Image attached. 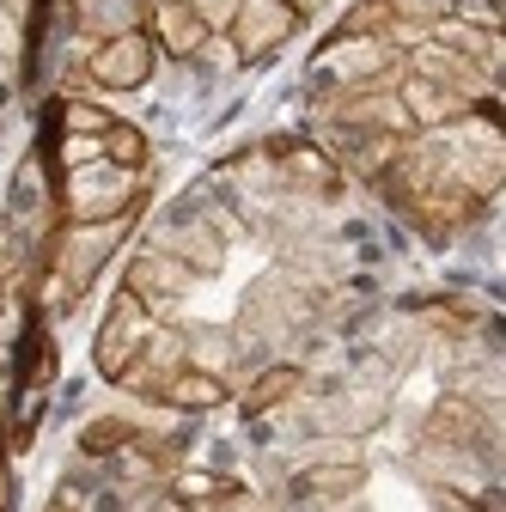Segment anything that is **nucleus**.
<instances>
[{
	"mask_svg": "<svg viewBox=\"0 0 506 512\" xmlns=\"http://www.w3.org/2000/svg\"><path fill=\"white\" fill-rule=\"evenodd\" d=\"M135 208H141V177L110 165V159L74 165L68 183H61V196H55V220H68V226H98V220L135 214Z\"/></svg>",
	"mask_w": 506,
	"mask_h": 512,
	"instance_id": "f257e3e1",
	"label": "nucleus"
},
{
	"mask_svg": "<svg viewBox=\"0 0 506 512\" xmlns=\"http://www.w3.org/2000/svg\"><path fill=\"white\" fill-rule=\"evenodd\" d=\"M153 336V311L122 287L116 299H110V317H104V330H98V348H92V360H98V372L116 384L122 372H129V360L141 354V342Z\"/></svg>",
	"mask_w": 506,
	"mask_h": 512,
	"instance_id": "f03ea898",
	"label": "nucleus"
},
{
	"mask_svg": "<svg viewBox=\"0 0 506 512\" xmlns=\"http://www.w3.org/2000/svg\"><path fill=\"white\" fill-rule=\"evenodd\" d=\"M299 31V13L287 0H238L232 7V55L238 61H263Z\"/></svg>",
	"mask_w": 506,
	"mask_h": 512,
	"instance_id": "7ed1b4c3",
	"label": "nucleus"
},
{
	"mask_svg": "<svg viewBox=\"0 0 506 512\" xmlns=\"http://www.w3.org/2000/svg\"><path fill=\"white\" fill-rule=\"evenodd\" d=\"M153 37H141V31H129V37H110V43H98L92 49V61H86V74H92V86H104V92H135V86H147L153 80Z\"/></svg>",
	"mask_w": 506,
	"mask_h": 512,
	"instance_id": "20e7f679",
	"label": "nucleus"
},
{
	"mask_svg": "<svg viewBox=\"0 0 506 512\" xmlns=\"http://www.w3.org/2000/svg\"><path fill=\"white\" fill-rule=\"evenodd\" d=\"M196 281H202L196 269H183L177 256H165V250H153V244H147L135 263H129V281H122V287H129V293L159 317V311H171L177 299H189V287H196Z\"/></svg>",
	"mask_w": 506,
	"mask_h": 512,
	"instance_id": "39448f33",
	"label": "nucleus"
},
{
	"mask_svg": "<svg viewBox=\"0 0 506 512\" xmlns=\"http://www.w3.org/2000/svg\"><path fill=\"white\" fill-rule=\"evenodd\" d=\"M147 25H153V49L189 61V55H202L214 25L196 13V7H183V0H147Z\"/></svg>",
	"mask_w": 506,
	"mask_h": 512,
	"instance_id": "423d86ee",
	"label": "nucleus"
},
{
	"mask_svg": "<svg viewBox=\"0 0 506 512\" xmlns=\"http://www.w3.org/2000/svg\"><path fill=\"white\" fill-rule=\"evenodd\" d=\"M153 403H165V409H177V415L220 409V403H226V378H220V372H202V366H177L171 378H159Z\"/></svg>",
	"mask_w": 506,
	"mask_h": 512,
	"instance_id": "0eeeda50",
	"label": "nucleus"
},
{
	"mask_svg": "<svg viewBox=\"0 0 506 512\" xmlns=\"http://www.w3.org/2000/svg\"><path fill=\"white\" fill-rule=\"evenodd\" d=\"M68 13H74V25L86 37L110 43V37H129V31L147 25V0H74Z\"/></svg>",
	"mask_w": 506,
	"mask_h": 512,
	"instance_id": "6e6552de",
	"label": "nucleus"
},
{
	"mask_svg": "<svg viewBox=\"0 0 506 512\" xmlns=\"http://www.w3.org/2000/svg\"><path fill=\"white\" fill-rule=\"evenodd\" d=\"M299 391H305V372L281 360V366H269V372H263L257 384H250V391H244V415H269V409L293 403Z\"/></svg>",
	"mask_w": 506,
	"mask_h": 512,
	"instance_id": "1a4fd4ad",
	"label": "nucleus"
},
{
	"mask_svg": "<svg viewBox=\"0 0 506 512\" xmlns=\"http://www.w3.org/2000/svg\"><path fill=\"white\" fill-rule=\"evenodd\" d=\"M135 421H122V415H98L86 433H80V452L86 458H104V452H129V445H135Z\"/></svg>",
	"mask_w": 506,
	"mask_h": 512,
	"instance_id": "9d476101",
	"label": "nucleus"
},
{
	"mask_svg": "<svg viewBox=\"0 0 506 512\" xmlns=\"http://www.w3.org/2000/svg\"><path fill=\"white\" fill-rule=\"evenodd\" d=\"M98 147H104V159L122 165V171H141V165H147V135H141V128H129V122H110L104 135H98Z\"/></svg>",
	"mask_w": 506,
	"mask_h": 512,
	"instance_id": "9b49d317",
	"label": "nucleus"
},
{
	"mask_svg": "<svg viewBox=\"0 0 506 512\" xmlns=\"http://www.w3.org/2000/svg\"><path fill=\"white\" fill-rule=\"evenodd\" d=\"M49 512H80V500H74V494H68V488H61V500H55V506H49Z\"/></svg>",
	"mask_w": 506,
	"mask_h": 512,
	"instance_id": "f8f14e48",
	"label": "nucleus"
}]
</instances>
